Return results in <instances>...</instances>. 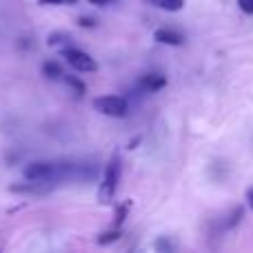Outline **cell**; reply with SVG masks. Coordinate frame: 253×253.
<instances>
[{"instance_id":"21","label":"cell","mask_w":253,"mask_h":253,"mask_svg":"<svg viewBox=\"0 0 253 253\" xmlns=\"http://www.w3.org/2000/svg\"><path fill=\"white\" fill-rule=\"evenodd\" d=\"M247 205H249L251 209H253V187L247 189Z\"/></svg>"},{"instance_id":"11","label":"cell","mask_w":253,"mask_h":253,"mask_svg":"<svg viewBox=\"0 0 253 253\" xmlns=\"http://www.w3.org/2000/svg\"><path fill=\"white\" fill-rule=\"evenodd\" d=\"M49 47H71V36L56 31V34H49Z\"/></svg>"},{"instance_id":"20","label":"cell","mask_w":253,"mask_h":253,"mask_svg":"<svg viewBox=\"0 0 253 253\" xmlns=\"http://www.w3.org/2000/svg\"><path fill=\"white\" fill-rule=\"evenodd\" d=\"M156 249H167V251H171L173 247H171L167 240H160V242H156Z\"/></svg>"},{"instance_id":"16","label":"cell","mask_w":253,"mask_h":253,"mask_svg":"<svg viewBox=\"0 0 253 253\" xmlns=\"http://www.w3.org/2000/svg\"><path fill=\"white\" fill-rule=\"evenodd\" d=\"M78 0H38V4L47 7V4H76Z\"/></svg>"},{"instance_id":"7","label":"cell","mask_w":253,"mask_h":253,"mask_svg":"<svg viewBox=\"0 0 253 253\" xmlns=\"http://www.w3.org/2000/svg\"><path fill=\"white\" fill-rule=\"evenodd\" d=\"M167 87V78L162 74H147L140 78V89L147 93H153V91H160V89Z\"/></svg>"},{"instance_id":"15","label":"cell","mask_w":253,"mask_h":253,"mask_svg":"<svg viewBox=\"0 0 253 253\" xmlns=\"http://www.w3.org/2000/svg\"><path fill=\"white\" fill-rule=\"evenodd\" d=\"M98 22H96V18H91V16H80L78 18V27H83V29H91V27H96Z\"/></svg>"},{"instance_id":"14","label":"cell","mask_w":253,"mask_h":253,"mask_svg":"<svg viewBox=\"0 0 253 253\" xmlns=\"http://www.w3.org/2000/svg\"><path fill=\"white\" fill-rule=\"evenodd\" d=\"M242 215H245V209H242V207L233 209V211H231V215H229V220H227V229H233V227H236V224L242 220Z\"/></svg>"},{"instance_id":"17","label":"cell","mask_w":253,"mask_h":253,"mask_svg":"<svg viewBox=\"0 0 253 253\" xmlns=\"http://www.w3.org/2000/svg\"><path fill=\"white\" fill-rule=\"evenodd\" d=\"M238 7L245 13H253V0H238Z\"/></svg>"},{"instance_id":"13","label":"cell","mask_w":253,"mask_h":253,"mask_svg":"<svg viewBox=\"0 0 253 253\" xmlns=\"http://www.w3.org/2000/svg\"><path fill=\"white\" fill-rule=\"evenodd\" d=\"M120 236L123 233L116 229V231H107V233H102L100 238H98V245H111V242H116V240H120Z\"/></svg>"},{"instance_id":"2","label":"cell","mask_w":253,"mask_h":253,"mask_svg":"<svg viewBox=\"0 0 253 253\" xmlns=\"http://www.w3.org/2000/svg\"><path fill=\"white\" fill-rule=\"evenodd\" d=\"M98 175L96 165L89 162H60L58 165V180H74V182H87Z\"/></svg>"},{"instance_id":"9","label":"cell","mask_w":253,"mask_h":253,"mask_svg":"<svg viewBox=\"0 0 253 253\" xmlns=\"http://www.w3.org/2000/svg\"><path fill=\"white\" fill-rule=\"evenodd\" d=\"M42 74L47 76L49 80H60L62 76H65V71H62L60 62H56V60H47V62L42 65Z\"/></svg>"},{"instance_id":"5","label":"cell","mask_w":253,"mask_h":253,"mask_svg":"<svg viewBox=\"0 0 253 253\" xmlns=\"http://www.w3.org/2000/svg\"><path fill=\"white\" fill-rule=\"evenodd\" d=\"M27 180H42V182H56L58 180V165L56 162H31L25 167Z\"/></svg>"},{"instance_id":"19","label":"cell","mask_w":253,"mask_h":253,"mask_svg":"<svg viewBox=\"0 0 253 253\" xmlns=\"http://www.w3.org/2000/svg\"><path fill=\"white\" fill-rule=\"evenodd\" d=\"M116 0H89V4H96V7H105V4H114Z\"/></svg>"},{"instance_id":"3","label":"cell","mask_w":253,"mask_h":253,"mask_svg":"<svg viewBox=\"0 0 253 253\" xmlns=\"http://www.w3.org/2000/svg\"><path fill=\"white\" fill-rule=\"evenodd\" d=\"M93 109L109 116V118H125L126 111H129V105H126L123 96H100L93 100Z\"/></svg>"},{"instance_id":"6","label":"cell","mask_w":253,"mask_h":253,"mask_svg":"<svg viewBox=\"0 0 253 253\" xmlns=\"http://www.w3.org/2000/svg\"><path fill=\"white\" fill-rule=\"evenodd\" d=\"M53 189L51 182H42V180H27L25 184H11L9 191L11 193H22V196H47Z\"/></svg>"},{"instance_id":"10","label":"cell","mask_w":253,"mask_h":253,"mask_svg":"<svg viewBox=\"0 0 253 253\" xmlns=\"http://www.w3.org/2000/svg\"><path fill=\"white\" fill-rule=\"evenodd\" d=\"M62 78H65L67 87H69L78 98H83L84 93H87V84H84L80 78H76V76H62Z\"/></svg>"},{"instance_id":"4","label":"cell","mask_w":253,"mask_h":253,"mask_svg":"<svg viewBox=\"0 0 253 253\" xmlns=\"http://www.w3.org/2000/svg\"><path fill=\"white\" fill-rule=\"evenodd\" d=\"M60 53H62V58H65V60L69 62L76 71H84V74H93V71H98V62L93 60L89 53L80 51V49L65 47V49H60Z\"/></svg>"},{"instance_id":"12","label":"cell","mask_w":253,"mask_h":253,"mask_svg":"<svg viewBox=\"0 0 253 253\" xmlns=\"http://www.w3.org/2000/svg\"><path fill=\"white\" fill-rule=\"evenodd\" d=\"M149 2H153L158 9H165V11H180V9L184 7V0H149Z\"/></svg>"},{"instance_id":"8","label":"cell","mask_w":253,"mask_h":253,"mask_svg":"<svg viewBox=\"0 0 253 253\" xmlns=\"http://www.w3.org/2000/svg\"><path fill=\"white\" fill-rule=\"evenodd\" d=\"M153 38L160 44H169V47H180V44H184V36L173 29H156Z\"/></svg>"},{"instance_id":"22","label":"cell","mask_w":253,"mask_h":253,"mask_svg":"<svg viewBox=\"0 0 253 253\" xmlns=\"http://www.w3.org/2000/svg\"><path fill=\"white\" fill-rule=\"evenodd\" d=\"M138 142H140V138H133V140L129 142V149H135V144H138Z\"/></svg>"},{"instance_id":"18","label":"cell","mask_w":253,"mask_h":253,"mask_svg":"<svg viewBox=\"0 0 253 253\" xmlns=\"http://www.w3.org/2000/svg\"><path fill=\"white\" fill-rule=\"evenodd\" d=\"M126 207H129V202H126L125 207H120V209H118V213H116V227H118V224L125 220V215H126Z\"/></svg>"},{"instance_id":"1","label":"cell","mask_w":253,"mask_h":253,"mask_svg":"<svg viewBox=\"0 0 253 253\" xmlns=\"http://www.w3.org/2000/svg\"><path fill=\"white\" fill-rule=\"evenodd\" d=\"M118 182H120V156L114 153L111 160L107 162L102 182H100V187H98V202H100V205H109V202L114 200Z\"/></svg>"}]
</instances>
